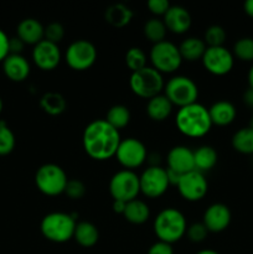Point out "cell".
I'll use <instances>...</instances> for the list:
<instances>
[{
  "mask_svg": "<svg viewBox=\"0 0 253 254\" xmlns=\"http://www.w3.org/2000/svg\"><path fill=\"white\" fill-rule=\"evenodd\" d=\"M119 130L109 126L104 119L91 122L84 128L82 144L87 155L97 161H106L116 156L121 144Z\"/></svg>",
  "mask_w": 253,
  "mask_h": 254,
  "instance_id": "cell-1",
  "label": "cell"
},
{
  "mask_svg": "<svg viewBox=\"0 0 253 254\" xmlns=\"http://www.w3.org/2000/svg\"><path fill=\"white\" fill-rule=\"evenodd\" d=\"M175 124L179 131L189 138L205 136L212 127L208 109L197 102L179 108Z\"/></svg>",
  "mask_w": 253,
  "mask_h": 254,
  "instance_id": "cell-2",
  "label": "cell"
},
{
  "mask_svg": "<svg viewBox=\"0 0 253 254\" xmlns=\"http://www.w3.org/2000/svg\"><path fill=\"white\" fill-rule=\"evenodd\" d=\"M186 230L185 216L174 207L164 208L154 220V233L159 241L169 245L180 241L186 235Z\"/></svg>",
  "mask_w": 253,
  "mask_h": 254,
  "instance_id": "cell-3",
  "label": "cell"
},
{
  "mask_svg": "<svg viewBox=\"0 0 253 254\" xmlns=\"http://www.w3.org/2000/svg\"><path fill=\"white\" fill-rule=\"evenodd\" d=\"M76 220L64 212H51L45 216L40 225L42 236L54 243H64L73 238Z\"/></svg>",
  "mask_w": 253,
  "mask_h": 254,
  "instance_id": "cell-4",
  "label": "cell"
},
{
  "mask_svg": "<svg viewBox=\"0 0 253 254\" xmlns=\"http://www.w3.org/2000/svg\"><path fill=\"white\" fill-rule=\"evenodd\" d=\"M129 87L135 96L144 99H150L161 94L165 87L163 74L153 67H144L143 69L133 72L129 78Z\"/></svg>",
  "mask_w": 253,
  "mask_h": 254,
  "instance_id": "cell-5",
  "label": "cell"
},
{
  "mask_svg": "<svg viewBox=\"0 0 253 254\" xmlns=\"http://www.w3.org/2000/svg\"><path fill=\"white\" fill-rule=\"evenodd\" d=\"M68 179L61 166L44 164L35 174V184L40 192L46 196H59L64 192Z\"/></svg>",
  "mask_w": 253,
  "mask_h": 254,
  "instance_id": "cell-6",
  "label": "cell"
},
{
  "mask_svg": "<svg viewBox=\"0 0 253 254\" xmlns=\"http://www.w3.org/2000/svg\"><path fill=\"white\" fill-rule=\"evenodd\" d=\"M164 92L173 106L183 108L196 103L198 98L197 84L186 76L171 77L164 87Z\"/></svg>",
  "mask_w": 253,
  "mask_h": 254,
  "instance_id": "cell-7",
  "label": "cell"
},
{
  "mask_svg": "<svg viewBox=\"0 0 253 254\" xmlns=\"http://www.w3.org/2000/svg\"><path fill=\"white\" fill-rule=\"evenodd\" d=\"M149 60L153 64L151 67L160 72L161 74L174 73L180 68L181 62H183L179 46L166 40L153 45L149 54Z\"/></svg>",
  "mask_w": 253,
  "mask_h": 254,
  "instance_id": "cell-8",
  "label": "cell"
},
{
  "mask_svg": "<svg viewBox=\"0 0 253 254\" xmlns=\"http://www.w3.org/2000/svg\"><path fill=\"white\" fill-rule=\"evenodd\" d=\"M109 193L113 201H129L135 200L140 193L139 176L131 170H121L112 176L109 181Z\"/></svg>",
  "mask_w": 253,
  "mask_h": 254,
  "instance_id": "cell-9",
  "label": "cell"
},
{
  "mask_svg": "<svg viewBox=\"0 0 253 254\" xmlns=\"http://www.w3.org/2000/svg\"><path fill=\"white\" fill-rule=\"evenodd\" d=\"M64 60L69 68L74 71H86L97 60V49L88 40H76L67 47Z\"/></svg>",
  "mask_w": 253,
  "mask_h": 254,
  "instance_id": "cell-10",
  "label": "cell"
},
{
  "mask_svg": "<svg viewBox=\"0 0 253 254\" xmlns=\"http://www.w3.org/2000/svg\"><path fill=\"white\" fill-rule=\"evenodd\" d=\"M140 192L149 198H158L168 191L169 179L166 169L160 165H150L139 176Z\"/></svg>",
  "mask_w": 253,
  "mask_h": 254,
  "instance_id": "cell-11",
  "label": "cell"
},
{
  "mask_svg": "<svg viewBox=\"0 0 253 254\" xmlns=\"http://www.w3.org/2000/svg\"><path fill=\"white\" fill-rule=\"evenodd\" d=\"M116 158L126 170L133 171V169L140 168L145 163L148 153L145 145L139 139L126 138L119 144Z\"/></svg>",
  "mask_w": 253,
  "mask_h": 254,
  "instance_id": "cell-12",
  "label": "cell"
},
{
  "mask_svg": "<svg viewBox=\"0 0 253 254\" xmlns=\"http://www.w3.org/2000/svg\"><path fill=\"white\" fill-rule=\"evenodd\" d=\"M203 67L213 76H225L230 73L235 64V56L225 46L207 47L202 59Z\"/></svg>",
  "mask_w": 253,
  "mask_h": 254,
  "instance_id": "cell-13",
  "label": "cell"
},
{
  "mask_svg": "<svg viewBox=\"0 0 253 254\" xmlns=\"http://www.w3.org/2000/svg\"><path fill=\"white\" fill-rule=\"evenodd\" d=\"M181 197L190 202L202 200L208 190V184L205 175L197 170H192L181 175L179 184L176 185Z\"/></svg>",
  "mask_w": 253,
  "mask_h": 254,
  "instance_id": "cell-14",
  "label": "cell"
},
{
  "mask_svg": "<svg viewBox=\"0 0 253 254\" xmlns=\"http://www.w3.org/2000/svg\"><path fill=\"white\" fill-rule=\"evenodd\" d=\"M32 61L42 71H52L61 62V51L59 45L42 40L32 49Z\"/></svg>",
  "mask_w": 253,
  "mask_h": 254,
  "instance_id": "cell-15",
  "label": "cell"
},
{
  "mask_svg": "<svg viewBox=\"0 0 253 254\" xmlns=\"http://www.w3.org/2000/svg\"><path fill=\"white\" fill-rule=\"evenodd\" d=\"M231 218L232 215L227 206L223 203H212L203 213L202 223L208 232L220 233L230 226Z\"/></svg>",
  "mask_w": 253,
  "mask_h": 254,
  "instance_id": "cell-16",
  "label": "cell"
},
{
  "mask_svg": "<svg viewBox=\"0 0 253 254\" xmlns=\"http://www.w3.org/2000/svg\"><path fill=\"white\" fill-rule=\"evenodd\" d=\"M168 169L184 175L190 171L195 170V163H193V151L185 145H176L170 149L168 153Z\"/></svg>",
  "mask_w": 253,
  "mask_h": 254,
  "instance_id": "cell-17",
  "label": "cell"
},
{
  "mask_svg": "<svg viewBox=\"0 0 253 254\" xmlns=\"http://www.w3.org/2000/svg\"><path fill=\"white\" fill-rule=\"evenodd\" d=\"M163 21L168 31L176 35H183L191 27V15L184 6L171 5L163 16Z\"/></svg>",
  "mask_w": 253,
  "mask_h": 254,
  "instance_id": "cell-18",
  "label": "cell"
},
{
  "mask_svg": "<svg viewBox=\"0 0 253 254\" xmlns=\"http://www.w3.org/2000/svg\"><path fill=\"white\" fill-rule=\"evenodd\" d=\"M2 64L4 74L12 82H24L30 74V64L22 55L10 54Z\"/></svg>",
  "mask_w": 253,
  "mask_h": 254,
  "instance_id": "cell-19",
  "label": "cell"
},
{
  "mask_svg": "<svg viewBox=\"0 0 253 254\" xmlns=\"http://www.w3.org/2000/svg\"><path fill=\"white\" fill-rule=\"evenodd\" d=\"M45 27L41 22L32 17L21 20L17 25L16 35L25 45H37L44 40Z\"/></svg>",
  "mask_w": 253,
  "mask_h": 254,
  "instance_id": "cell-20",
  "label": "cell"
},
{
  "mask_svg": "<svg viewBox=\"0 0 253 254\" xmlns=\"http://www.w3.org/2000/svg\"><path fill=\"white\" fill-rule=\"evenodd\" d=\"M212 126L226 127L233 123L237 116L236 107L228 101H218L208 108Z\"/></svg>",
  "mask_w": 253,
  "mask_h": 254,
  "instance_id": "cell-21",
  "label": "cell"
},
{
  "mask_svg": "<svg viewBox=\"0 0 253 254\" xmlns=\"http://www.w3.org/2000/svg\"><path fill=\"white\" fill-rule=\"evenodd\" d=\"M173 104L166 98L165 94H158L148 101L146 114L154 122H164L170 117L173 112Z\"/></svg>",
  "mask_w": 253,
  "mask_h": 254,
  "instance_id": "cell-22",
  "label": "cell"
},
{
  "mask_svg": "<svg viewBox=\"0 0 253 254\" xmlns=\"http://www.w3.org/2000/svg\"><path fill=\"white\" fill-rule=\"evenodd\" d=\"M133 16V10L129 6H126V5L121 4V2L108 6L106 12H104V19H106V21L111 26L117 27V29H122V27L130 24Z\"/></svg>",
  "mask_w": 253,
  "mask_h": 254,
  "instance_id": "cell-23",
  "label": "cell"
},
{
  "mask_svg": "<svg viewBox=\"0 0 253 254\" xmlns=\"http://www.w3.org/2000/svg\"><path fill=\"white\" fill-rule=\"evenodd\" d=\"M123 216L131 225H143L150 217V208L144 201L135 198L126 202Z\"/></svg>",
  "mask_w": 253,
  "mask_h": 254,
  "instance_id": "cell-24",
  "label": "cell"
},
{
  "mask_svg": "<svg viewBox=\"0 0 253 254\" xmlns=\"http://www.w3.org/2000/svg\"><path fill=\"white\" fill-rule=\"evenodd\" d=\"M206 49L207 46L203 40L198 39V37H188L179 46L181 59L188 62H195L202 59Z\"/></svg>",
  "mask_w": 253,
  "mask_h": 254,
  "instance_id": "cell-25",
  "label": "cell"
},
{
  "mask_svg": "<svg viewBox=\"0 0 253 254\" xmlns=\"http://www.w3.org/2000/svg\"><path fill=\"white\" fill-rule=\"evenodd\" d=\"M73 238L81 247L91 248L98 242L99 240V232L98 228L91 222L87 221H82L76 225L74 228Z\"/></svg>",
  "mask_w": 253,
  "mask_h": 254,
  "instance_id": "cell-26",
  "label": "cell"
},
{
  "mask_svg": "<svg viewBox=\"0 0 253 254\" xmlns=\"http://www.w3.org/2000/svg\"><path fill=\"white\" fill-rule=\"evenodd\" d=\"M217 151L210 145H202L198 146L195 151H193V163H195V170L200 171V173H206L210 171L211 169L215 168L217 164Z\"/></svg>",
  "mask_w": 253,
  "mask_h": 254,
  "instance_id": "cell-27",
  "label": "cell"
},
{
  "mask_svg": "<svg viewBox=\"0 0 253 254\" xmlns=\"http://www.w3.org/2000/svg\"><path fill=\"white\" fill-rule=\"evenodd\" d=\"M40 107L49 116H60L67 108V102L61 93L47 92L40 98Z\"/></svg>",
  "mask_w": 253,
  "mask_h": 254,
  "instance_id": "cell-28",
  "label": "cell"
},
{
  "mask_svg": "<svg viewBox=\"0 0 253 254\" xmlns=\"http://www.w3.org/2000/svg\"><path fill=\"white\" fill-rule=\"evenodd\" d=\"M104 121L114 129L121 130V129L126 128L130 122V112H129L128 107L123 106V104H116L107 112V117Z\"/></svg>",
  "mask_w": 253,
  "mask_h": 254,
  "instance_id": "cell-29",
  "label": "cell"
},
{
  "mask_svg": "<svg viewBox=\"0 0 253 254\" xmlns=\"http://www.w3.org/2000/svg\"><path fill=\"white\" fill-rule=\"evenodd\" d=\"M232 146L236 151L245 155L253 154V129L251 127L240 129L232 136Z\"/></svg>",
  "mask_w": 253,
  "mask_h": 254,
  "instance_id": "cell-30",
  "label": "cell"
},
{
  "mask_svg": "<svg viewBox=\"0 0 253 254\" xmlns=\"http://www.w3.org/2000/svg\"><path fill=\"white\" fill-rule=\"evenodd\" d=\"M144 36L153 42V45L159 44L161 41H165L166 36V26L164 24L163 20L158 19V17H151L148 21L144 24Z\"/></svg>",
  "mask_w": 253,
  "mask_h": 254,
  "instance_id": "cell-31",
  "label": "cell"
},
{
  "mask_svg": "<svg viewBox=\"0 0 253 254\" xmlns=\"http://www.w3.org/2000/svg\"><path fill=\"white\" fill-rule=\"evenodd\" d=\"M146 61H148V57H146V54L140 47H130L126 51V64L130 69L131 73L146 67Z\"/></svg>",
  "mask_w": 253,
  "mask_h": 254,
  "instance_id": "cell-32",
  "label": "cell"
},
{
  "mask_svg": "<svg viewBox=\"0 0 253 254\" xmlns=\"http://www.w3.org/2000/svg\"><path fill=\"white\" fill-rule=\"evenodd\" d=\"M233 56L245 62H253V39L242 37L233 45Z\"/></svg>",
  "mask_w": 253,
  "mask_h": 254,
  "instance_id": "cell-33",
  "label": "cell"
},
{
  "mask_svg": "<svg viewBox=\"0 0 253 254\" xmlns=\"http://www.w3.org/2000/svg\"><path fill=\"white\" fill-rule=\"evenodd\" d=\"M15 148V135L4 121H0V156L11 153Z\"/></svg>",
  "mask_w": 253,
  "mask_h": 254,
  "instance_id": "cell-34",
  "label": "cell"
},
{
  "mask_svg": "<svg viewBox=\"0 0 253 254\" xmlns=\"http://www.w3.org/2000/svg\"><path fill=\"white\" fill-rule=\"evenodd\" d=\"M226 41V31L220 25H211L207 27L203 36V42L207 47H220L223 46Z\"/></svg>",
  "mask_w": 253,
  "mask_h": 254,
  "instance_id": "cell-35",
  "label": "cell"
},
{
  "mask_svg": "<svg viewBox=\"0 0 253 254\" xmlns=\"http://www.w3.org/2000/svg\"><path fill=\"white\" fill-rule=\"evenodd\" d=\"M64 36V29L60 22H50L47 26H45L44 40L52 42V44H59L62 41Z\"/></svg>",
  "mask_w": 253,
  "mask_h": 254,
  "instance_id": "cell-36",
  "label": "cell"
},
{
  "mask_svg": "<svg viewBox=\"0 0 253 254\" xmlns=\"http://www.w3.org/2000/svg\"><path fill=\"white\" fill-rule=\"evenodd\" d=\"M63 193H66L67 197H69L71 200H79L86 195V186L78 179H72L67 183Z\"/></svg>",
  "mask_w": 253,
  "mask_h": 254,
  "instance_id": "cell-37",
  "label": "cell"
},
{
  "mask_svg": "<svg viewBox=\"0 0 253 254\" xmlns=\"http://www.w3.org/2000/svg\"><path fill=\"white\" fill-rule=\"evenodd\" d=\"M186 235H188V238L191 242L200 243L206 240V237L208 235V231L202 222H197L189 226L188 230H186Z\"/></svg>",
  "mask_w": 253,
  "mask_h": 254,
  "instance_id": "cell-38",
  "label": "cell"
},
{
  "mask_svg": "<svg viewBox=\"0 0 253 254\" xmlns=\"http://www.w3.org/2000/svg\"><path fill=\"white\" fill-rule=\"evenodd\" d=\"M170 6L171 5L168 0H149L148 1V9L150 10L151 14L156 16H164Z\"/></svg>",
  "mask_w": 253,
  "mask_h": 254,
  "instance_id": "cell-39",
  "label": "cell"
},
{
  "mask_svg": "<svg viewBox=\"0 0 253 254\" xmlns=\"http://www.w3.org/2000/svg\"><path fill=\"white\" fill-rule=\"evenodd\" d=\"M148 254H174L173 246L169 245V243L158 241V242H155L149 248Z\"/></svg>",
  "mask_w": 253,
  "mask_h": 254,
  "instance_id": "cell-40",
  "label": "cell"
},
{
  "mask_svg": "<svg viewBox=\"0 0 253 254\" xmlns=\"http://www.w3.org/2000/svg\"><path fill=\"white\" fill-rule=\"evenodd\" d=\"M10 39L7 35L0 29V62L4 61L10 55Z\"/></svg>",
  "mask_w": 253,
  "mask_h": 254,
  "instance_id": "cell-41",
  "label": "cell"
},
{
  "mask_svg": "<svg viewBox=\"0 0 253 254\" xmlns=\"http://www.w3.org/2000/svg\"><path fill=\"white\" fill-rule=\"evenodd\" d=\"M10 54L15 55H21L22 49H24L25 44L19 39V37H14V39H10Z\"/></svg>",
  "mask_w": 253,
  "mask_h": 254,
  "instance_id": "cell-42",
  "label": "cell"
},
{
  "mask_svg": "<svg viewBox=\"0 0 253 254\" xmlns=\"http://www.w3.org/2000/svg\"><path fill=\"white\" fill-rule=\"evenodd\" d=\"M126 202H123V201H113V205H112V207H113L114 212L123 215L124 210H126Z\"/></svg>",
  "mask_w": 253,
  "mask_h": 254,
  "instance_id": "cell-43",
  "label": "cell"
},
{
  "mask_svg": "<svg viewBox=\"0 0 253 254\" xmlns=\"http://www.w3.org/2000/svg\"><path fill=\"white\" fill-rule=\"evenodd\" d=\"M243 99H245V103L247 104V106L253 107V89L248 88L247 92L245 93V96H243Z\"/></svg>",
  "mask_w": 253,
  "mask_h": 254,
  "instance_id": "cell-44",
  "label": "cell"
},
{
  "mask_svg": "<svg viewBox=\"0 0 253 254\" xmlns=\"http://www.w3.org/2000/svg\"><path fill=\"white\" fill-rule=\"evenodd\" d=\"M243 9H245V12L250 17H253V0H247L243 5Z\"/></svg>",
  "mask_w": 253,
  "mask_h": 254,
  "instance_id": "cell-45",
  "label": "cell"
},
{
  "mask_svg": "<svg viewBox=\"0 0 253 254\" xmlns=\"http://www.w3.org/2000/svg\"><path fill=\"white\" fill-rule=\"evenodd\" d=\"M248 84H250V88L253 89V64L248 71Z\"/></svg>",
  "mask_w": 253,
  "mask_h": 254,
  "instance_id": "cell-46",
  "label": "cell"
},
{
  "mask_svg": "<svg viewBox=\"0 0 253 254\" xmlns=\"http://www.w3.org/2000/svg\"><path fill=\"white\" fill-rule=\"evenodd\" d=\"M196 254H220V253H217L216 251H212V250H203V251H200V252Z\"/></svg>",
  "mask_w": 253,
  "mask_h": 254,
  "instance_id": "cell-47",
  "label": "cell"
},
{
  "mask_svg": "<svg viewBox=\"0 0 253 254\" xmlns=\"http://www.w3.org/2000/svg\"><path fill=\"white\" fill-rule=\"evenodd\" d=\"M2 107H4V104H2L1 98H0V113H1V112H2Z\"/></svg>",
  "mask_w": 253,
  "mask_h": 254,
  "instance_id": "cell-48",
  "label": "cell"
},
{
  "mask_svg": "<svg viewBox=\"0 0 253 254\" xmlns=\"http://www.w3.org/2000/svg\"><path fill=\"white\" fill-rule=\"evenodd\" d=\"M251 128L253 129V118H252V122H251Z\"/></svg>",
  "mask_w": 253,
  "mask_h": 254,
  "instance_id": "cell-49",
  "label": "cell"
}]
</instances>
